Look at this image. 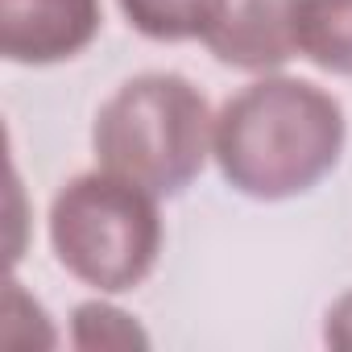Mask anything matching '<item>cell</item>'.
Returning a JSON list of instances; mask_svg holds the SVG:
<instances>
[{
	"label": "cell",
	"instance_id": "cell-2",
	"mask_svg": "<svg viewBox=\"0 0 352 352\" xmlns=\"http://www.w3.org/2000/svg\"><path fill=\"white\" fill-rule=\"evenodd\" d=\"M96 162L157 199L187 191L216 149L208 96L170 71H149L112 91L91 124Z\"/></svg>",
	"mask_w": 352,
	"mask_h": 352
},
{
	"label": "cell",
	"instance_id": "cell-9",
	"mask_svg": "<svg viewBox=\"0 0 352 352\" xmlns=\"http://www.w3.org/2000/svg\"><path fill=\"white\" fill-rule=\"evenodd\" d=\"M323 340L340 352H352V290L340 294L331 307H327V319H323Z\"/></svg>",
	"mask_w": 352,
	"mask_h": 352
},
{
	"label": "cell",
	"instance_id": "cell-6",
	"mask_svg": "<svg viewBox=\"0 0 352 352\" xmlns=\"http://www.w3.org/2000/svg\"><path fill=\"white\" fill-rule=\"evenodd\" d=\"M294 42L327 75H352V0H298Z\"/></svg>",
	"mask_w": 352,
	"mask_h": 352
},
{
	"label": "cell",
	"instance_id": "cell-3",
	"mask_svg": "<svg viewBox=\"0 0 352 352\" xmlns=\"http://www.w3.org/2000/svg\"><path fill=\"white\" fill-rule=\"evenodd\" d=\"M50 245L71 278L100 294H124L157 265V195L104 166L75 174L50 204Z\"/></svg>",
	"mask_w": 352,
	"mask_h": 352
},
{
	"label": "cell",
	"instance_id": "cell-8",
	"mask_svg": "<svg viewBox=\"0 0 352 352\" xmlns=\"http://www.w3.org/2000/svg\"><path fill=\"white\" fill-rule=\"evenodd\" d=\"M71 344L83 352L96 348H149V336L141 331V323L112 307V302H79L71 315Z\"/></svg>",
	"mask_w": 352,
	"mask_h": 352
},
{
	"label": "cell",
	"instance_id": "cell-5",
	"mask_svg": "<svg viewBox=\"0 0 352 352\" xmlns=\"http://www.w3.org/2000/svg\"><path fill=\"white\" fill-rule=\"evenodd\" d=\"M294 5L298 0H224L204 46L224 67L270 75L298 54Z\"/></svg>",
	"mask_w": 352,
	"mask_h": 352
},
{
	"label": "cell",
	"instance_id": "cell-4",
	"mask_svg": "<svg viewBox=\"0 0 352 352\" xmlns=\"http://www.w3.org/2000/svg\"><path fill=\"white\" fill-rule=\"evenodd\" d=\"M100 25V0H0V54L17 67L67 63L96 42Z\"/></svg>",
	"mask_w": 352,
	"mask_h": 352
},
{
	"label": "cell",
	"instance_id": "cell-7",
	"mask_svg": "<svg viewBox=\"0 0 352 352\" xmlns=\"http://www.w3.org/2000/svg\"><path fill=\"white\" fill-rule=\"evenodd\" d=\"M124 21L149 42H204L224 0H116Z\"/></svg>",
	"mask_w": 352,
	"mask_h": 352
},
{
	"label": "cell",
	"instance_id": "cell-1",
	"mask_svg": "<svg viewBox=\"0 0 352 352\" xmlns=\"http://www.w3.org/2000/svg\"><path fill=\"white\" fill-rule=\"evenodd\" d=\"M344 108L331 91L294 75H265L236 91L216 116V166L249 199L307 195L344 153Z\"/></svg>",
	"mask_w": 352,
	"mask_h": 352
}]
</instances>
